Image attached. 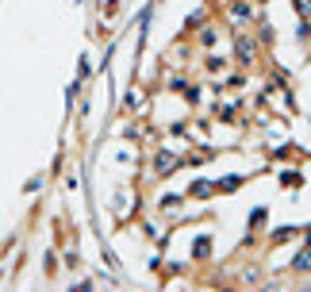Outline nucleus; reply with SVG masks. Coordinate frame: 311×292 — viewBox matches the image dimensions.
<instances>
[{
	"mask_svg": "<svg viewBox=\"0 0 311 292\" xmlns=\"http://www.w3.org/2000/svg\"><path fill=\"white\" fill-rule=\"evenodd\" d=\"M250 54H254V43H250V39H238V58L250 62Z\"/></svg>",
	"mask_w": 311,
	"mask_h": 292,
	"instance_id": "obj_1",
	"label": "nucleus"
},
{
	"mask_svg": "<svg viewBox=\"0 0 311 292\" xmlns=\"http://www.w3.org/2000/svg\"><path fill=\"white\" fill-rule=\"evenodd\" d=\"M296 269H311V250H308V254H300V258H296Z\"/></svg>",
	"mask_w": 311,
	"mask_h": 292,
	"instance_id": "obj_2",
	"label": "nucleus"
},
{
	"mask_svg": "<svg viewBox=\"0 0 311 292\" xmlns=\"http://www.w3.org/2000/svg\"><path fill=\"white\" fill-rule=\"evenodd\" d=\"M308 243H311V239H308Z\"/></svg>",
	"mask_w": 311,
	"mask_h": 292,
	"instance_id": "obj_3",
	"label": "nucleus"
}]
</instances>
